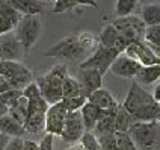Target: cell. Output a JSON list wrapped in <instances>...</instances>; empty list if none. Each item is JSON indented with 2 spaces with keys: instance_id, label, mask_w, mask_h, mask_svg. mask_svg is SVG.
<instances>
[{
  "instance_id": "277c9868",
  "label": "cell",
  "mask_w": 160,
  "mask_h": 150,
  "mask_svg": "<svg viewBox=\"0 0 160 150\" xmlns=\"http://www.w3.org/2000/svg\"><path fill=\"white\" fill-rule=\"evenodd\" d=\"M0 76L8 80L12 89H23L33 82V74L20 61H2L0 59Z\"/></svg>"
},
{
  "instance_id": "4fadbf2b",
  "label": "cell",
  "mask_w": 160,
  "mask_h": 150,
  "mask_svg": "<svg viewBox=\"0 0 160 150\" xmlns=\"http://www.w3.org/2000/svg\"><path fill=\"white\" fill-rule=\"evenodd\" d=\"M109 70L112 71L115 76H118V78L134 80L138 71L141 70V64H138L134 59L128 58V56L122 52L116 56V59L112 62V65H110Z\"/></svg>"
},
{
  "instance_id": "7dc6e473",
  "label": "cell",
  "mask_w": 160,
  "mask_h": 150,
  "mask_svg": "<svg viewBox=\"0 0 160 150\" xmlns=\"http://www.w3.org/2000/svg\"><path fill=\"white\" fill-rule=\"evenodd\" d=\"M150 47H151V46H150ZM152 50H154V53H156V55H157V58H159L160 59V49H157V47H151Z\"/></svg>"
},
{
  "instance_id": "7c38bea8",
  "label": "cell",
  "mask_w": 160,
  "mask_h": 150,
  "mask_svg": "<svg viewBox=\"0 0 160 150\" xmlns=\"http://www.w3.org/2000/svg\"><path fill=\"white\" fill-rule=\"evenodd\" d=\"M85 133V126H83V120L80 111L77 112H68L65 123H63V129L61 133V138L68 144H77L80 138Z\"/></svg>"
},
{
  "instance_id": "836d02e7",
  "label": "cell",
  "mask_w": 160,
  "mask_h": 150,
  "mask_svg": "<svg viewBox=\"0 0 160 150\" xmlns=\"http://www.w3.org/2000/svg\"><path fill=\"white\" fill-rule=\"evenodd\" d=\"M98 146L100 150H118L116 149V140H115V133H109V135H103L98 137Z\"/></svg>"
},
{
  "instance_id": "2e32d148",
  "label": "cell",
  "mask_w": 160,
  "mask_h": 150,
  "mask_svg": "<svg viewBox=\"0 0 160 150\" xmlns=\"http://www.w3.org/2000/svg\"><path fill=\"white\" fill-rule=\"evenodd\" d=\"M88 102L95 105L97 108H100L101 111H113L119 106L116 99L112 96V93L106 88H100L95 93H92L88 97Z\"/></svg>"
},
{
  "instance_id": "b9f144b4",
  "label": "cell",
  "mask_w": 160,
  "mask_h": 150,
  "mask_svg": "<svg viewBox=\"0 0 160 150\" xmlns=\"http://www.w3.org/2000/svg\"><path fill=\"white\" fill-rule=\"evenodd\" d=\"M9 142V137L5 133H0V150H5Z\"/></svg>"
},
{
  "instance_id": "cb8c5ba5",
  "label": "cell",
  "mask_w": 160,
  "mask_h": 150,
  "mask_svg": "<svg viewBox=\"0 0 160 150\" xmlns=\"http://www.w3.org/2000/svg\"><path fill=\"white\" fill-rule=\"evenodd\" d=\"M77 35V41H79V46L88 53V55H92V53L97 50L98 47V36L92 32H88V30H82Z\"/></svg>"
},
{
  "instance_id": "e575fe53",
  "label": "cell",
  "mask_w": 160,
  "mask_h": 150,
  "mask_svg": "<svg viewBox=\"0 0 160 150\" xmlns=\"http://www.w3.org/2000/svg\"><path fill=\"white\" fill-rule=\"evenodd\" d=\"M21 96H23V91H20V89H9V91H5V93L0 94V100L9 108V106L12 105L18 97H21Z\"/></svg>"
},
{
  "instance_id": "4316f807",
  "label": "cell",
  "mask_w": 160,
  "mask_h": 150,
  "mask_svg": "<svg viewBox=\"0 0 160 150\" xmlns=\"http://www.w3.org/2000/svg\"><path fill=\"white\" fill-rule=\"evenodd\" d=\"M138 5H139L138 0H116V3H115L116 18L133 15L134 9L138 8Z\"/></svg>"
},
{
  "instance_id": "bcb514c9",
  "label": "cell",
  "mask_w": 160,
  "mask_h": 150,
  "mask_svg": "<svg viewBox=\"0 0 160 150\" xmlns=\"http://www.w3.org/2000/svg\"><path fill=\"white\" fill-rule=\"evenodd\" d=\"M68 150H83V149H82V146L77 142V144H72V147H70Z\"/></svg>"
},
{
  "instance_id": "ab89813d",
  "label": "cell",
  "mask_w": 160,
  "mask_h": 150,
  "mask_svg": "<svg viewBox=\"0 0 160 150\" xmlns=\"http://www.w3.org/2000/svg\"><path fill=\"white\" fill-rule=\"evenodd\" d=\"M77 6H91V8H98L97 0H74Z\"/></svg>"
},
{
  "instance_id": "30bf717a",
  "label": "cell",
  "mask_w": 160,
  "mask_h": 150,
  "mask_svg": "<svg viewBox=\"0 0 160 150\" xmlns=\"http://www.w3.org/2000/svg\"><path fill=\"white\" fill-rule=\"evenodd\" d=\"M26 56L21 43L15 32H9L0 36V59L2 61H20Z\"/></svg>"
},
{
  "instance_id": "ee69618b",
  "label": "cell",
  "mask_w": 160,
  "mask_h": 150,
  "mask_svg": "<svg viewBox=\"0 0 160 150\" xmlns=\"http://www.w3.org/2000/svg\"><path fill=\"white\" fill-rule=\"evenodd\" d=\"M8 112H9V108L0 100V118L5 117V115H8Z\"/></svg>"
},
{
  "instance_id": "f546056e",
  "label": "cell",
  "mask_w": 160,
  "mask_h": 150,
  "mask_svg": "<svg viewBox=\"0 0 160 150\" xmlns=\"http://www.w3.org/2000/svg\"><path fill=\"white\" fill-rule=\"evenodd\" d=\"M143 41L148 46H151V47L160 49V24L147 27L145 29V35H143Z\"/></svg>"
},
{
  "instance_id": "d6986e66",
  "label": "cell",
  "mask_w": 160,
  "mask_h": 150,
  "mask_svg": "<svg viewBox=\"0 0 160 150\" xmlns=\"http://www.w3.org/2000/svg\"><path fill=\"white\" fill-rule=\"evenodd\" d=\"M139 17H141V20L143 21V24L147 27L160 24V3L141 5Z\"/></svg>"
},
{
  "instance_id": "52a82bcc",
  "label": "cell",
  "mask_w": 160,
  "mask_h": 150,
  "mask_svg": "<svg viewBox=\"0 0 160 150\" xmlns=\"http://www.w3.org/2000/svg\"><path fill=\"white\" fill-rule=\"evenodd\" d=\"M118 55H119V52L115 50V49H107L104 46L98 44L95 52L92 53V55H89L83 62H80V68H82V70H83V68L98 70L103 76H104L107 71H109L112 62L116 59Z\"/></svg>"
},
{
  "instance_id": "e0dca14e",
  "label": "cell",
  "mask_w": 160,
  "mask_h": 150,
  "mask_svg": "<svg viewBox=\"0 0 160 150\" xmlns=\"http://www.w3.org/2000/svg\"><path fill=\"white\" fill-rule=\"evenodd\" d=\"M107 111H101L100 108H97L95 105L89 103L86 100V103L83 105V108L80 109V115H82V120H83V126H85V131L92 132L94 127L97 126V123L106 115Z\"/></svg>"
},
{
  "instance_id": "9a60e30c",
  "label": "cell",
  "mask_w": 160,
  "mask_h": 150,
  "mask_svg": "<svg viewBox=\"0 0 160 150\" xmlns=\"http://www.w3.org/2000/svg\"><path fill=\"white\" fill-rule=\"evenodd\" d=\"M98 43H100V46H104L107 49H115L119 53L124 52L128 46V43L118 34V30L112 24H107L103 27V30L98 35Z\"/></svg>"
},
{
  "instance_id": "484cf974",
  "label": "cell",
  "mask_w": 160,
  "mask_h": 150,
  "mask_svg": "<svg viewBox=\"0 0 160 150\" xmlns=\"http://www.w3.org/2000/svg\"><path fill=\"white\" fill-rule=\"evenodd\" d=\"M77 96H82L79 80L68 74L62 83V99H72Z\"/></svg>"
},
{
  "instance_id": "83f0119b",
  "label": "cell",
  "mask_w": 160,
  "mask_h": 150,
  "mask_svg": "<svg viewBox=\"0 0 160 150\" xmlns=\"http://www.w3.org/2000/svg\"><path fill=\"white\" fill-rule=\"evenodd\" d=\"M0 17L6 18V20H9L14 26H17L18 21L21 20V14L18 12L17 9H14L11 5H8L5 0H0Z\"/></svg>"
},
{
  "instance_id": "7402d4cb",
  "label": "cell",
  "mask_w": 160,
  "mask_h": 150,
  "mask_svg": "<svg viewBox=\"0 0 160 150\" xmlns=\"http://www.w3.org/2000/svg\"><path fill=\"white\" fill-rule=\"evenodd\" d=\"M0 133L8 135L9 138H23V135H26V131L21 124L14 121L9 115H5L0 118Z\"/></svg>"
},
{
  "instance_id": "4dcf8cb0",
  "label": "cell",
  "mask_w": 160,
  "mask_h": 150,
  "mask_svg": "<svg viewBox=\"0 0 160 150\" xmlns=\"http://www.w3.org/2000/svg\"><path fill=\"white\" fill-rule=\"evenodd\" d=\"M61 102H62V105L65 106V109L68 112H77L86 103V97L85 96H77V97L72 99H62Z\"/></svg>"
},
{
  "instance_id": "f6af8a7d",
  "label": "cell",
  "mask_w": 160,
  "mask_h": 150,
  "mask_svg": "<svg viewBox=\"0 0 160 150\" xmlns=\"http://www.w3.org/2000/svg\"><path fill=\"white\" fill-rule=\"evenodd\" d=\"M141 5H148V3H160V0H138Z\"/></svg>"
},
{
  "instance_id": "ffe728a7",
  "label": "cell",
  "mask_w": 160,
  "mask_h": 150,
  "mask_svg": "<svg viewBox=\"0 0 160 150\" xmlns=\"http://www.w3.org/2000/svg\"><path fill=\"white\" fill-rule=\"evenodd\" d=\"M160 79V65H150V67H141L138 71L134 82H138L141 87H148Z\"/></svg>"
},
{
  "instance_id": "ac0fdd59",
  "label": "cell",
  "mask_w": 160,
  "mask_h": 150,
  "mask_svg": "<svg viewBox=\"0 0 160 150\" xmlns=\"http://www.w3.org/2000/svg\"><path fill=\"white\" fill-rule=\"evenodd\" d=\"M8 5L17 9L21 15H41L44 11L42 0H5Z\"/></svg>"
},
{
  "instance_id": "1f68e13d",
  "label": "cell",
  "mask_w": 160,
  "mask_h": 150,
  "mask_svg": "<svg viewBox=\"0 0 160 150\" xmlns=\"http://www.w3.org/2000/svg\"><path fill=\"white\" fill-rule=\"evenodd\" d=\"M79 144L82 146L83 150H100V146H98V140L97 137L89 131H85L83 137L80 138Z\"/></svg>"
},
{
  "instance_id": "7a4b0ae2",
  "label": "cell",
  "mask_w": 160,
  "mask_h": 150,
  "mask_svg": "<svg viewBox=\"0 0 160 150\" xmlns=\"http://www.w3.org/2000/svg\"><path fill=\"white\" fill-rule=\"evenodd\" d=\"M128 133L134 141L138 150H157L160 147V123H133Z\"/></svg>"
},
{
  "instance_id": "8992f818",
  "label": "cell",
  "mask_w": 160,
  "mask_h": 150,
  "mask_svg": "<svg viewBox=\"0 0 160 150\" xmlns=\"http://www.w3.org/2000/svg\"><path fill=\"white\" fill-rule=\"evenodd\" d=\"M110 24L115 27L118 34L122 36L128 44L134 43V41H143L147 26L143 24V21L141 20L139 15L133 14V15H128V17L115 18Z\"/></svg>"
},
{
  "instance_id": "f1b7e54d",
  "label": "cell",
  "mask_w": 160,
  "mask_h": 150,
  "mask_svg": "<svg viewBox=\"0 0 160 150\" xmlns=\"http://www.w3.org/2000/svg\"><path fill=\"white\" fill-rule=\"evenodd\" d=\"M115 140L118 150H138L128 132H115Z\"/></svg>"
},
{
  "instance_id": "c3c4849f",
  "label": "cell",
  "mask_w": 160,
  "mask_h": 150,
  "mask_svg": "<svg viewBox=\"0 0 160 150\" xmlns=\"http://www.w3.org/2000/svg\"><path fill=\"white\" fill-rule=\"evenodd\" d=\"M157 121H159V123H160V115H159V118H157Z\"/></svg>"
},
{
  "instance_id": "7bdbcfd3",
  "label": "cell",
  "mask_w": 160,
  "mask_h": 150,
  "mask_svg": "<svg viewBox=\"0 0 160 150\" xmlns=\"http://www.w3.org/2000/svg\"><path fill=\"white\" fill-rule=\"evenodd\" d=\"M151 94H152V97H154V100H156V103L159 105L160 103V83H157V85L154 87Z\"/></svg>"
},
{
  "instance_id": "44dd1931",
  "label": "cell",
  "mask_w": 160,
  "mask_h": 150,
  "mask_svg": "<svg viewBox=\"0 0 160 150\" xmlns=\"http://www.w3.org/2000/svg\"><path fill=\"white\" fill-rule=\"evenodd\" d=\"M24 131L30 135L45 132V112H33L27 115L24 121Z\"/></svg>"
},
{
  "instance_id": "5b68a950",
  "label": "cell",
  "mask_w": 160,
  "mask_h": 150,
  "mask_svg": "<svg viewBox=\"0 0 160 150\" xmlns=\"http://www.w3.org/2000/svg\"><path fill=\"white\" fill-rule=\"evenodd\" d=\"M41 30H42L41 15H23L21 20L18 21V24L15 26L14 32L17 35L18 41L23 46L26 55L36 44V41L39 40Z\"/></svg>"
},
{
  "instance_id": "f35d334b",
  "label": "cell",
  "mask_w": 160,
  "mask_h": 150,
  "mask_svg": "<svg viewBox=\"0 0 160 150\" xmlns=\"http://www.w3.org/2000/svg\"><path fill=\"white\" fill-rule=\"evenodd\" d=\"M23 146H24V150H39V144L33 140H29V138L24 140Z\"/></svg>"
},
{
  "instance_id": "60d3db41",
  "label": "cell",
  "mask_w": 160,
  "mask_h": 150,
  "mask_svg": "<svg viewBox=\"0 0 160 150\" xmlns=\"http://www.w3.org/2000/svg\"><path fill=\"white\" fill-rule=\"evenodd\" d=\"M9 89H12V88L9 87L8 80L3 79V78L0 76V94H2V93H5V91H9Z\"/></svg>"
},
{
  "instance_id": "6da1fadb",
  "label": "cell",
  "mask_w": 160,
  "mask_h": 150,
  "mask_svg": "<svg viewBox=\"0 0 160 150\" xmlns=\"http://www.w3.org/2000/svg\"><path fill=\"white\" fill-rule=\"evenodd\" d=\"M68 74V67L65 64H56L47 73L35 79L41 96L48 105L59 103L62 100V83Z\"/></svg>"
},
{
  "instance_id": "3957f363",
  "label": "cell",
  "mask_w": 160,
  "mask_h": 150,
  "mask_svg": "<svg viewBox=\"0 0 160 150\" xmlns=\"http://www.w3.org/2000/svg\"><path fill=\"white\" fill-rule=\"evenodd\" d=\"M45 58H58V59H67V61H80L83 62L89 55L79 46L77 35L68 34L62 40H59L48 50L44 52Z\"/></svg>"
},
{
  "instance_id": "74e56055",
  "label": "cell",
  "mask_w": 160,
  "mask_h": 150,
  "mask_svg": "<svg viewBox=\"0 0 160 150\" xmlns=\"http://www.w3.org/2000/svg\"><path fill=\"white\" fill-rule=\"evenodd\" d=\"M23 142H24L23 138H9V142L5 150H24Z\"/></svg>"
},
{
  "instance_id": "d4e9b609",
  "label": "cell",
  "mask_w": 160,
  "mask_h": 150,
  "mask_svg": "<svg viewBox=\"0 0 160 150\" xmlns=\"http://www.w3.org/2000/svg\"><path fill=\"white\" fill-rule=\"evenodd\" d=\"M133 124V118H132V114L127 112L122 105L119 103L118 109H116L115 114V132H128V129L132 127Z\"/></svg>"
},
{
  "instance_id": "9c48e42d",
  "label": "cell",
  "mask_w": 160,
  "mask_h": 150,
  "mask_svg": "<svg viewBox=\"0 0 160 150\" xmlns=\"http://www.w3.org/2000/svg\"><path fill=\"white\" fill-rule=\"evenodd\" d=\"M124 53L132 58L138 64H141V67H150V65H160V59L157 55L154 53L150 46L145 41H134L127 46Z\"/></svg>"
},
{
  "instance_id": "8d00e7d4",
  "label": "cell",
  "mask_w": 160,
  "mask_h": 150,
  "mask_svg": "<svg viewBox=\"0 0 160 150\" xmlns=\"http://www.w3.org/2000/svg\"><path fill=\"white\" fill-rule=\"evenodd\" d=\"M14 29H15V26L9 20L0 17V36L5 35V34H9V32H14Z\"/></svg>"
},
{
  "instance_id": "5bb4252c",
  "label": "cell",
  "mask_w": 160,
  "mask_h": 150,
  "mask_svg": "<svg viewBox=\"0 0 160 150\" xmlns=\"http://www.w3.org/2000/svg\"><path fill=\"white\" fill-rule=\"evenodd\" d=\"M77 80L80 83L82 96H85L86 100L92 93L103 88V74L98 70H92V68H83L82 70L80 68V74Z\"/></svg>"
},
{
  "instance_id": "603a6c76",
  "label": "cell",
  "mask_w": 160,
  "mask_h": 150,
  "mask_svg": "<svg viewBox=\"0 0 160 150\" xmlns=\"http://www.w3.org/2000/svg\"><path fill=\"white\" fill-rule=\"evenodd\" d=\"M118 109V108H116ZM116 109L113 111H107L106 115L97 123V126L94 127L92 133L95 137H103V135H109V133H115V114Z\"/></svg>"
},
{
  "instance_id": "d590c367",
  "label": "cell",
  "mask_w": 160,
  "mask_h": 150,
  "mask_svg": "<svg viewBox=\"0 0 160 150\" xmlns=\"http://www.w3.org/2000/svg\"><path fill=\"white\" fill-rule=\"evenodd\" d=\"M53 135L45 133L42 140L39 141V150H53Z\"/></svg>"
},
{
  "instance_id": "d6a6232c",
  "label": "cell",
  "mask_w": 160,
  "mask_h": 150,
  "mask_svg": "<svg viewBox=\"0 0 160 150\" xmlns=\"http://www.w3.org/2000/svg\"><path fill=\"white\" fill-rule=\"evenodd\" d=\"M77 6V3L74 0H54V6L52 9L53 14H63L68 12Z\"/></svg>"
},
{
  "instance_id": "8fae6325",
  "label": "cell",
  "mask_w": 160,
  "mask_h": 150,
  "mask_svg": "<svg viewBox=\"0 0 160 150\" xmlns=\"http://www.w3.org/2000/svg\"><path fill=\"white\" fill-rule=\"evenodd\" d=\"M67 114L68 111L65 109L62 102L48 106L45 112V133H50L53 137H61Z\"/></svg>"
},
{
  "instance_id": "ba28073f",
  "label": "cell",
  "mask_w": 160,
  "mask_h": 150,
  "mask_svg": "<svg viewBox=\"0 0 160 150\" xmlns=\"http://www.w3.org/2000/svg\"><path fill=\"white\" fill-rule=\"evenodd\" d=\"M154 103H156V100H154L151 93H148V91L143 88V87H141L138 82L132 80V85H130V88H128V93H127L124 102H122L121 105H122V108H124L127 112L134 114L136 111L142 109L145 106H151V105H154Z\"/></svg>"
}]
</instances>
